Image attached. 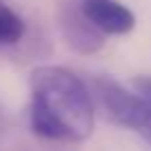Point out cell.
Wrapping results in <instances>:
<instances>
[{
  "mask_svg": "<svg viewBox=\"0 0 151 151\" xmlns=\"http://www.w3.org/2000/svg\"><path fill=\"white\" fill-rule=\"evenodd\" d=\"M29 122L36 136L80 142L93 133V98L89 85L67 67L40 65L29 73Z\"/></svg>",
  "mask_w": 151,
  "mask_h": 151,
  "instance_id": "cell-1",
  "label": "cell"
},
{
  "mask_svg": "<svg viewBox=\"0 0 151 151\" xmlns=\"http://www.w3.org/2000/svg\"><path fill=\"white\" fill-rule=\"evenodd\" d=\"M91 98L98 102L104 118L113 122L116 127L140 131L147 122L151 104L136 91H129L122 82H118L111 76H96L89 82Z\"/></svg>",
  "mask_w": 151,
  "mask_h": 151,
  "instance_id": "cell-2",
  "label": "cell"
},
{
  "mask_svg": "<svg viewBox=\"0 0 151 151\" xmlns=\"http://www.w3.org/2000/svg\"><path fill=\"white\" fill-rule=\"evenodd\" d=\"M58 20H60L62 38H65V42L73 51L89 56V53H96L104 45V36L80 11V0H67V2H62L60 11H58Z\"/></svg>",
  "mask_w": 151,
  "mask_h": 151,
  "instance_id": "cell-3",
  "label": "cell"
},
{
  "mask_svg": "<svg viewBox=\"0 0 151 151\" xmlns=\"http://www.w3.org/2000/svg\"><path fill=\"white\" fill-rule=\"evenodd\" d=\"M80 11L102 36H124L136 27V16L120 0H80Z\"/></svg>",
  "mask_w": 151,
  "mask_h": 151,
  "instance_id": "cell-4",
  "label": "cell"
},
{
  "mask_svg": "<svg viewBox=\"0 0 151 151\" xmlns=\"http://www.w3.org/2000/svg\"><path fill=\"white\" fill-rule=\"evenodd\" d=\"M24 36V22L5 0H0V45H16Z\"/></svg>",
  "mask_w": 151,
  "mask_h": 151,
  "instance_id": "cell-5",
  "label": "cell"
},
{
  "mask_svg": "<svg viewBox=\"0 0 151 151\" xmlns=\"http://www.w3.org/2000/svg\"><path fill=\"white\" fill-rule=\"evenodd\" d=\"M131 85L138 96H142L147 102H151V76H138L131 80Z\"/></svg>",
  "mask_w": 151,
  "mask_h": 151,
  "instance_id": "cell-6",
  "label": "cell"
},
{
  "mask_svg": "<svg viewBox=\"0 0 151 151\" xmlns=\"http://www.w3.org/2000/svg\"><path fill=\"white\" fill-rule=\"evenodd\" d=\"M149 104H151V102H149ZM138 133H140V136H142V138H145V140L151 145V109H149V116H147V122L142 124V129H140Z\"/></svg>",
  "mask_w": 151,
  "mask_h": 151,
  "instance_id": "cell-7",
  "label": "cell"
}]
</instances>
